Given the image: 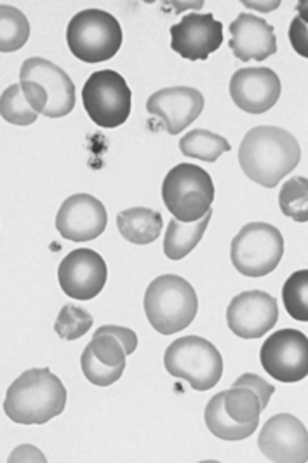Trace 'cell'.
Returning a JSON list of instances; mask_svg holds the SVG:
<instances>
[{
  "mask_svg": "<svg viewBox=\"0 0 308 463\" xmlns=\"http://www.w3.org/2000/svg\"><path fill=\"white\" fill-rule=\"evenodd\" d=\"M302 159L298 139L283 128H253L240 143L238 163L244 175L265 188H274Z\"/></svg>",
  "mask_w": 308,
  "mask_h": 463,
  "instance_id": "1",
  "label": "cell"
},
{
  "mask_svg": "<svg viewBox=\"0 0 308 463\" xmlns=\"http://www.w3.org/2000/svg\"><path fill=\"white\" fill-rule=\"evenodd\" d=\"M67 389L48 368L22 373L7 389L4 413L20 425H44L63 413Z\"/></svg>",
  "mask_w": 308,
  "mask_h": 463,
  "instance_id": "2",
  "label": "cell"
},
{
  "mask_svg": "<svg viewBox=\"0 0 308 463\" xmlns=\"http://www.w3.org/2000/svg\"><path fill=\"white\" fill-rule=\"evenodd\" d=\"M143 305L148 323L157 333L174 335L193 323L199 298L189 280L166 274L150 282Z\"/></svg>",
  "mask_w": 308,
  "mask_h": 463,
  "instance_id": "3",
  "label": "cell"
},
{
  "mask_svg": "<svg viewBox=\"0 0 308 463\" xmlns=\"http://www.w3.org/2000/svg\"><path fill=\"white\" fill-rule=\"evenodd\" d=\"M67 44L71 54L84 63L108 61L122 46V28L110 13L84 9L67 26Z\"/></svg>",
  "mask_w": 308,
  "mask_h": 463,
  "instance_id": "4",
  "label": "cell"
},
{
  "mask_svg": "<svg viewBox=\"0 0 308 463\" xmlns=\"http://www.w3.org/2000/svg\"><path fill=\"white\" fill-rule=\"evenodd\" d=\"M163 199L174 220L183 223L197 222L211 211L213 180L201 165L178 164L163 182Z\"/></svg>",
  "mask_w": 308,
  "mask_h": 463,
  "instance_id": "5",
  "label": "cell"
},
{
  "mask_svg": "<svg viewBox=\"0 0 308 463\" xmlns=\"http://www.w3.org/2000/svg\"><path fill=\"white\" fill-rule=\"evenodd\" d=\"M164 366L171 376L187 380L193 391L204 392L218 385L223 374V357L211 342L201 336H183L167 347Z\"/></svg>",
  "mask_w": 308,
  "mask_h": 463,
  "instance_id": "6",
  "label": "cell"
},
{
  "mask_svg": "<svg viewBox=\"0 0 308 463\" xmlns=\"http://www.w3.org/2000/svg\"><path fill=\"white\" fill-rule=\"evenodd\" d=\"M285 255V239L270 223L255 222L242 227L232 241L230 258L238 274L265 278L272 274Z\"/></svg>",
  "mask_w": 308,
  "mask_h": 463,
  "instance_id": "7",
  "label": "cell"
},
{
  "mask_svg": "<svg viewBox=\"0 0 308 463\" xmlns=\"http://www.w3.org/2000/svg\"><path fill=\"white\" fill-rule=\"evenodd\" d=\"M82 103L96 126L114 129L131 116V90L117 71L99 70L86 80Z\"/></svg>",
  "mask_w": 308,
  "mask_h": 463,
  "instance_id": "8",
  "label": "cell"
},
{
  "mask_svg": "<svg viewBox=\"0 0 308 463\" xmlns=\"http://www.w3.org/2000/svg\"><path fill=\"white\" fill-rule=\"evenodd\" d=\"M263 370L283 383L302 382L308 374V340L298 329H279L260 350Z\"/></svg>",
  "mask_w": 308,
  "mask_h": 463,
  "instance_id": "9",
  "label": "cell"
},
{
  "mask_svg": "<svg viewBox=\"0 0 308 463\" xmlns=\"http://www.w3.org/2000/svg\"><path fill=\"white\" fill-rule=\"evenodd\" d=\"M108 278L107 263L93 250L80 248L63 258L58 269V280L67 297L88 301L96 298Z\"/></svg>",
  "mask_w": 308,
  "mask_h": 463,
  "instance_id": "10",
  "label": "cell"
},
{
  "mask_svg": "<svg viewBox=\"0 0 308 463\" xmlns=\"http://www.w3.org/2000/svg\"><path fill=\"white\" fill-rule=\"evenodd\" d=\"M258 446L265 458L270 462H308L307 427L293 415H275L265 421Z\"/></svg>",
  "mask_w": 308,
  "mask_h": 463,
  "instance_id": "11",
  "label": "cell"
},
{
  "mask_svg": "<svg viewBox=\"0 0 308 463\" xmlns=\"http://www.w3.org/2000/svg\"><path fill=\"white\" fill-rule=\"evenodd\" d=\"M279 321V305L265 291H244L230 301L227 323L234 335L244 340L265 336Z\"/></svg>",
  "mask_w": 308,
  "mask_h": 463,
  "instance_id": "12",
  "label": "cell"
},
{
  "mask_svg": "<svg viewBox=\"0 0 308 463\" xmlns=\"http://www.w3.org/2000/svg\"><path fill=\"white\" fill-rule=\"evenodd\" d=\"M223 44V24L213 14L191 13L171 26V47L190 61H204Z\"/></svg>",
  "mask_w": 308,
  "mask_h": 463,
  "instance_id": "13",
  "label": "cell"
},
{
  "mask_svg": "<svg viewBox=\"0 0 308 463\" xmlns=\"http://www.w3.org/2000/svg\"><path fill=\"white\" fill-rule=\"evenodd\" d=\"M107 209L99 199L89 194L69 197L56 214V231L71 242H89L107 229Z\"/></svg>",
  "mask_w": 308,
  "mask_h": 463,
  "instance_id": "14",
  "label": "cell"
},
{
  "mask_svg": "<svg viewBox=\"0 0 308 463\" xmlns=\"http://www.w3.org/2000/svg\"><path fill=\"white\" fill-rule=\"evenodd\" d=\"M281 79L272 69H240L232 75L230 96L240 110L260 116L268 112L281 98Z\"/></svg>",
  "mask_w": 308,
  "mask_h": 463,
  "instance_id": "15",
  "label": "cell"
},
{
  "mask_svg": "<svg viewBox=\"0 0 308 463\" xmlns=\"http://www.w3.org/2000/svg\"><path fill=\"white\" fill-rule=\"evenodd\" d=\"M146 110L148 114L163 120L169 135H180L202 114L204 96L201 91L187 86L167 88L148 98Z\"/></svg>",
  "mask_w": 308,
  "mask_h": 463,
  "instance_id": "16",
  "label": "cell"
},
{
  "mask_svg": "<svg viewBox=\"0 0 308 463\" xmlns=\"http://www.w3.org/2000/svg\"><path fill=\"white\" fill-rule=\"evenodd\" d=\"M20 80L39 82L49 96L48 107L42 116L60 118L75 109V84L69 73L44 58H28L22 65Z\"/></svg>",
  "mask_w": 308,
  "mask_h": 463,
  "instance_id": "17",
  "label": "cell"
},
{
  "mask_svg": "<svg viewBox=\"0 0 308 463\" xmlns=\"http://www.w3.org/2000/svg\"><path fill=\"white\" fill-rule=\"evenodd\" d=\"M232 39L229 43L240 61H265L277 52L274 26L258 16L242 13L230 24Z\"/></svg>",
  "mask_w": 308,
  "mask_h": 463,
  "instance_id": "18",
  "label": "cell"
},
{
  "mask_svg": "<svg viewBox=\"0 0 308 463\" xmlns=\"http://www.w3.org/2000/svg\"><path fill=\"white\" fill-rule=\"evenodd\" d=\"M117 227L120 235L131 244H152L159 239L164 222L159 211L148 208H131L119 213Z\"/></svg>",
  "mask_w": 308,
  "mask_h": 463,
  "instance_id": "19",
  "label": "cell"
},
{
  "mask_svg": "<svg viewBox=\"0 0 308 463\" xmlns=\"http://www.w3.org/2000/svg\"><path fill=\"white\" fill-rule=\"evenodd\" d=\"M211 216H213V211H210L206 216L191 223H183L173 218L167 223L164 255L174 261L189 256L195 250V246L202 241L204 233L208 231V225L211 222Z\"/></svg>",
  "mask_w": 308,
  "mask_h": 463,
  "instance_id": "20",
  "label": "cell"
},
{
  "mask_svg": "<svg viewBox=\"0 0 308 463\" xmlns=\"http://www.w3.org/2000/svg\"><path fill=\"white\" fill-rule=\"evenodd\" d=\"M223 395L225 392L214 395L206 406L204 418H206V425H208L210 432L214 434L218 439L230 440V442L251 438L255 434V430L258 429V425L257 423H238L236 420L229 417L223 408Z\"/></svg>",
  "mask_w": 308,
  "mask_h": 463,
  "instance_id": "21",
  "label": "cell"
},
{
  "mask_svg": "<svg viewBox=\"0 0 308 463\" xmlns=\"http://www.w3.org/2000/svg\"><path fill=\"white\" fill-rule=\"evenodd\" d=\"M180 150L185 157L199 159L204 163H216L219 156L230 152L232 146L227 139L216 133L206 129H195L182 138Z\"/></svg>",
  "mask_w": 308,
  "mask_h": 463,
  "instance_id": "22",
  "label": "cell"
},
{
  "mask_svg": "<svg viewBox=\"0 0 308 463\" xmlns=\"http://www.w3.org/2000/svg\"><path fill=\"white\" fill-rule=\"evenodd\" d=\"M28 37L30 24L23 13L13 5L0 4V52L20 51Z\"/></svg>",
  "mask_w": 308,
  "mask_h": 463,
  "instance_id": "23",
  "label": "cell"
},
{
  "mask_svg": "<svg viewBox=\"0 0 308 463\" xmlns=\"http://www.w3.org/2000/svg\"><path fill=\"white\" fill-rule=\"evenodd\" d=\"M223 408L227 415L238 423H260L261 404L258 395L247 387H232L225 391Z\"/></svg>",
  "mask_w": 308,
  "mask_h": 463,
  "instance_id": "24",
  "label": "cell"
},
{
  "mask_svg": "<svg viewBox=\"0 0 308 463\" xmlns=\"http://www.w3.org/2000/svg\"><path fill=\"white\" fill-rule=\"evenodd\" d=\"M307 178L296 176L285 182L279 192V206L287 218H293L298 223H307Z\"/></svg>",
  "mask_w": 308,
  "mask_h": 463,
  "instance_id": "25",
  "label": "cell"
},
{
  "mask_svg": "<svg viewBox=\"0 0 308 463\" xmlns=\"http://www.w3.org/2000/svg\"><path fill=\"white\" fill-rule=\"evenodd\" d=\"M93 316L88 310H84L79 305L69 303L61 308L54 323V331L61 340L75 342L93 327Z\"/></svg>",
  "mask_w": 308,
  "mask_h": 463,
  "instance_id": "26",
  "label": "cell"
},
{
  "mask_svg": "<svg viewBox=\"0 0 308 463\" xmlns=\"http://www.w3.org/2000/svg\"><path fill=\"white\" fill-rule=\"evenodd\" d=\"M0 116L5 122L14 126H30L39 118V114L33 112L24 99L20 82L9 86L0 94Z\"/></svg>",
  "mask_w": 308,
  "mask_h": 463,
  "instance_id": "27",
  "label": "cell"
},
{
  "mask_svg": "<svg viewBox=\"0 0 308 463\" xmlns=\"http://www.w3.org/2000/svg\"><path fill=\"white\" fill-rule=\"evenodd\" d=\"M283 301L287 314L300 323L308 319V272L298 270L287 279L283 288Z\"/></svg>",
  "mask_w": 308,
  "mask_h": 463,
  "instance_id": "28",
  "label": "cell"
},
{
  "mask_svg": "<svg viewBox=\"0 0 308 463\" xmlns=\"http://www.w3.org/2000/svg\"><path fill=\"white\" fill-rule=\"evenodd\" d=\"M80 366L84 371V376L96 387L114 385L116 382H119L122 373L126 370V366H107V364L99 363L96 359L95 354L91 352L89 345L84 348V352L80 355Z\"/></svg>",
  "mask_w": 308,
  "mask_h": 463,
  "instance_id": "29",
  "label": "cell"
},
{
  "mask_svg": "<svg viewBox=\"0 0 308 463\" xmlns=\"http://www.w3.org/2000/svg\"><path fill=\"white\" fill-rule=\"evenodd\" d=\"M91 352L95 354L96 359L107 366H126V352L120 345L119 340L112 335H96L89 342Z\"/></svg>",
  "mask_w": 308,
  "mask_h": 463,
  "instance_id": "30",
  "label": "cell"
},
{
  "mask_svg": "<svg viewBox=\"0 0 308 463\" xmlns=\"http://www.w3.org/2000/svg\"><path fill=\"white\" fill-rule=\"evenodd\" d=\"M232 387H247L251 389L255 394L260 399L261 410H265L270 402V397L275 392V387L270 385L268 382H265V378H261L260 374L255 373H244L242 376H238L234 382Z\"/></svg>",
  "mask_w": 308,
  "mask_h": 463,
  "instance_id": "31",
  "label": "cell"
},
{
  "mask_svg": "<svg viewBox=\"0 0 308 463\" xmlns=\"http://www.w3.org/2000/svg\"><path fill=\"white\" fill-rule=\"evenodd\" d=\"M20 86H22L24 99L28 101V105L32 107V110L37 112L39 116L44 114L49 101L46 90H44L39 82H35V80H20Z\"/></svg>",
  "mask_w": 308,
  "mask_h": 463,
  "instance_id": "32",
  "label": "cell"
},
{
  "mask_svg": "<svg viewBox=\"0 0 308 463\" xmlns=\"http://www.w3.org/2000/svg\"><path fill=\"white\" fill-rule=\"evenodd\" d=\"M289 41H291V46L293 49L300 54V56H303V58H307L308 56V28H307V20L305 18H302L300 14L298 16H294L293 18V22H291V26H289Z\"/></svg>",
  "mask_w": 308,
  "mask_h": 463,
  "instance_id": "33",
  "label": "cell"
},
{
  "mask_svg": "<svg viewBox=\"0 0 308 463\" xmlns=\"http://www.w3.org/2000/svg\"><path fill=\"white\" fill-rule=\"evenodd\" d=\"M103 333L116 336V338L119 340L120 345L124 347L126 355H131V354L136 350V347H138V336H136V333H135L133 329H129V327H122V326H101V327L96 329V335H103Z\"/></svg>",
  "mask_w": 308,
  "mask_h": 463,
  "instance_id": "34",
  "label": "cell"
},
{
  "mask_svg": "<svg viewBox=\"0 0 308 463\" xmlns=\"http://www.w3.org/2000/svg\"><path fill=\"white\" fill-rule=\"evenodd\" d=\"M9 462L11 463H18V462H48V458L44 457V453L39 449V448H35V446H32V444H22V446H18L13 453H11V457H9Z\"/></svg>",
  "mask_w": 308,
  "mask_h": 463,
  "instance_id": "35",
  "label": "cell"
},
{
  "mask_svg": "<svg viewBox=\"0 0 308 463\" xmlns=\"http://www.w3.org/2000/svg\"><path fill=\"white\" fill-rule=\"evenodd\" d=\"M244 5L261 11V13H270V11L277 9L281 5V2L279 0H275V2H244Z\"/></svg>",
  "mask_w": 308,
  "mask_h": 463,
  "instance_id": "36",
  "label": "cell"
},
{
  "mask_svg": "<svg viewBox=\"0 0 308 463\" xmlns=\"http://www.w3.org/2000/svg\"><path fill=\"white\" fill-rule=\"evenodd\" d=\"M169 5L178 7L176 11H187V9H201L202 2H169Z\"/></svg>",
  "mask_w": 308,
  "mask_h": 463,
  "instance_id": "37",
  "label": "cell"
}]
</instances>
